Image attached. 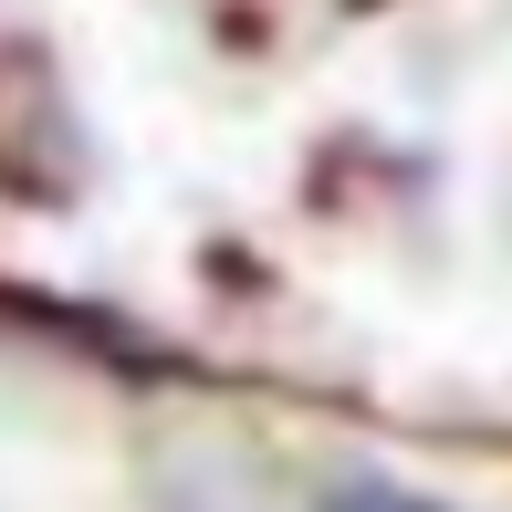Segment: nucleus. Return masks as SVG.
Returning a JSON list of instances; mask_svg holds the SVG:
<instances>
[{
	"instance_id": "nucleus-1",
	"label": "nucleus",
	"mask_w": 512,
	"mask_h": 512,
	"mask_svg": "<svg viewBox=\"0 0 512 512\" xmlns=\"http://www.w3.org/2000/svg\"><path fill=\"white\" fill-rule=\"evenodd\" d=\"M314 512H450V502H429V492H398V481H335Z\"/></svg>"
}]
</instances>
